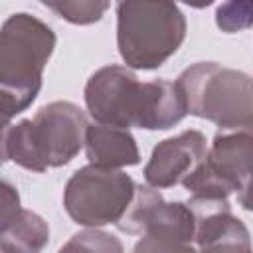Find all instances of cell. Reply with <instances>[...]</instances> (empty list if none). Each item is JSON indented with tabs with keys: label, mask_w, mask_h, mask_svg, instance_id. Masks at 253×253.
Returning <instances> with one entry per match:
<instances>
[{
	"label": "cell",
	"mask_w": 253,
	"mask_h": 253,
	"mask_svg": "<svg viewBox=\"0 0 253 253\" xmlns=\"http://www.w3.org/2000/svg\"><path fill=\"white\" fill-rule=\"evenodd\" d=\"M85 105L99 125L117 128L166 130L186 115V101L176 83L154 79L140 83L123 65L95 71L85 85Z\"/></svg>",
	"instance_id": "1"
},
{
	"label": "cell",
	"mask_w": 253,
	"mask_h": 253,
	"mask_svg": "<svg viewBox=\"0 0 253 253\" xmlns=\"http://www.w3.org/2000/svg\"><path fill=\"white\" fill-rule=\"evenodd\" d=\"M87 126L85 113L77 105L69 101L49 103L34 119L4 125L2 158L34 172L63 166L83 148Z\"/></svg>",
	"instance_id": "2"
},
{
	"label": "cell",
	"mask_w": 253,
	"mask_h": 253,
	"mask_svg": "<svg viewBox=\"0 0 253 253\" xmlns=\"http://www.w3.org/2000/svg\"><path fill=\"white\" fill-rule=\"evenodd\" d=\"M55 34L30 14H12L0 32V109L4 125L28 109L42 89Z\"/></svg>",
	"instance_id": "3"
},
{
	"label": "cell",
	"mask_w": 253,
	"mask_h": 253,
	"mask_svg": "<svg viewBox=\"0 0 253 253\" xmlns=\"http://www.w3.org/2000/svg\"><path fill=\"white\" fill-rule=\"evenodd\" d=\"M184 38L186 18L172 2H121L117 6V45L126 67H160L178 51Z\"/></svg>",
	"instance_id": "4"
},
{
	"label": "cell",
	"mask_w": 253,
	"mask_h": 253,
	"mask_svg": "<svg viewBox=\"0 0 253 253\" xmlns=\"http://www.w3.org/2000/svg\"><path fill=\"white\" fill-rule=\"evenodd\" d=\"M176 85L194 117L217 126L253 119V79L243 71L200 61L184 69Z\"/></svg>",
	"instance_id": "5"
},
{
	"label": "cell",
	"mask_w": 253,
	"mask_h": 253,
	"mask_svg": "<svg viewBox=\"0 0 253 253\" xmlns=\"http://www.w3.org/2000/svg\"><path fill=\"white\" fill-rule=\"evenodd\" d=\"M253 172V119L219 126L206 160L182 182L196 198L227 200Z\"/></svg>",
	"instance_id": "6"
},
{
	"label": "cell",
	"mask_w": 253,
	"mask_h": 253,
	"mask_svg": "<svg viewBox=\"0 0 253 253\" xmlns=\"http://www.w3.org/2000/svg\"><path fill=\"white\" fill-rule=\"evenodd\" d=\"M136 184L123 170L99 166L79 168L65 186L63 206L69 217L87 227L119 223L126 213Z\"/></svg>",
	"instance_id": "7"
},
{
	"label": "cell",
	"mask_w": 253,
	"mask_h": 253,
	"mask_svg": "<svg viewBox=\"0 0 253 253\" xmlns=\"http://www.w3.org/2000/svg\"><path fill=\"white\" fill-rule=\"evenodd\" d=\"M117 227L142 237L190 245L196 235V217L188 204H168L156 188L136 186L134 198Z\"/></svg>",
	"instance_id": "8"
},
{
	"label": "cell",
	"mask_w": 253,
	"mask_h": 253,
	"mask_svg": "<svg viewBox=\"0 0 253 253\" xmlns=\"http://www.w3.org/2000/svg\"><path fill=\"white\" fill-rule=\"evenodd\" d=\"M188 206L196 217L198 253H253L249 231L231 213L227 200L192 196Z\"/></svg>",
	"instance_id": "9"
},
{
	"label": "cell",
	"mask_w": 253,
	"mask_h": 253,
	"mask_svg": "<svg viewBox=\"0 0 253 253\" xmlns=\"http://www.w3.org/2000/svg\"><path fill=\"white\" fill-rule=\"evenodd\" d=\"M206 136L200 130H184L178 136L158 142L144 166V180L152 188L182 184L208 154Z\"/></svg>",
	"instance_id": "10"
},
{
	"label": "cell",
	"mask_w": 253,
	"mask_h": 253,
	"mask_svg": "<svg viewBox=\"0 0 253 253\" xmlns=\"http://www.w3.org/2000/svg\"><path fill=\"white\" fill-rule=\"evenodd\" d=\"M85 150L89 164L109 170H121L140 162V152L134 136L126 128L93 123L87 126Z\"/></svg>",
	"instance_id": "11"
},
{
	"label": "cell",
	"mask_w": 253,
	"mask_h": 253,
	"mask_svg": "<svg viewBox=\"0 0 253 253\" xmlns=\"http://www.w3.org/2000/svg\"><path fill=\"white\" fill-rule=\"evenodd\" d=\"M0 221V253H40L49 241L47 223L34 211L20 208Z\"/></svg>",
	"instance_id": "12"
},
{
	"label": "cell",
	"mask_w": 253,
	"mask_h": 253,
	"mask_svg": "<svg viewBox=\"0 0 253 253\" xmlns=\"http://www.w3.org/2000/svg\"><path fill=\"white\" fill-rule=\"evenodd\" d=\"M57 253H125V249L115 235L99 229H85L75 233Z\"/></svg>",
	"instance_id": "13"
},
{
	"label": "cell",
	"mask_w": 253,
	"mask_h": 253,
	"mask_svg": "<svg viewBox=\"0 0 253 253\" xmlns=\"http://www.w3.org/2000/svg\"><path fill=\"white\" fill-rule=\"evenodd\" d=\"M59 18L71 24H93L103 18L109 8V2H43Z\"/></svg>",
	"instance_id": "14"
},
{
	"label": "cell",
	"mask_w": 253,
	"mask_h": 253,
	"mask_svg": "<svg viewBox=\"0 0 253 253\" xmlns=\"http://www.w3.org/2000/svg\"><path fill=\"white\" fill-rule=\"evenodd\" d=\"M215 24L225 34H235L253 26V2H227L217 6Z\"/></svg>",
	"instance_id": "15"
},
{
	"label": "cell",
	"mask_w": 253,
	"mask_h": 253,
	"mask_svg": "<svg viewBox=\"0 0 253 253\" xmlns=\"http://www.w3.org/2000/svg\"><path fill=\"white\" fill-rule=\"evenodd\" d=\"M132 253H198L192 249V245L186 243H174V241H164V239H154V237H142Z\"/></svg>",
	"instance_id": "16"
},
{
	"label": "cell",
	"mask_w": 253,
	"mask_h": 253,
	"mask_svg": "<svg viewBox=\"0 0 253 253\" xmlns=\"http://www.w3.org/2000/svg\"><path fill=\"white\" fill-rule=\"evenodd\" d=\"M237 200H239V206L247 211H253V172L251 176L243 182L241 190L237 192Z\"/></svg>",
	"instance_id": "17"
}]
</instances>
